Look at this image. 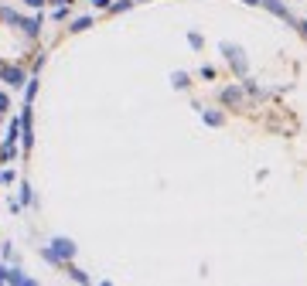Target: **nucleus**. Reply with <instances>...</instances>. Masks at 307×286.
<instances>
[{
  "mask_svg": "<svg viewBox=\"0 0 307 286\" xmlns=\"http://www.w3.org/2000/svg\"><path fill=\"white\" fill-rule=\"evenodd\" d=\"M7 78L14 82V85H21V72H14V69H7Z\"/></svg>",
  "mask_w": 307,
  "mask_h": 286,
  "instance_id": "obj_1",
  "label": "nucleus"
}]
</instances>
